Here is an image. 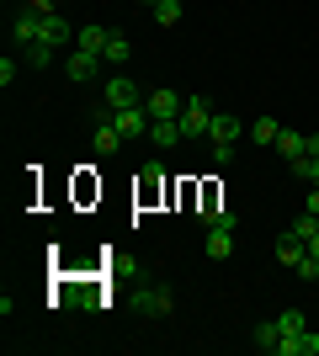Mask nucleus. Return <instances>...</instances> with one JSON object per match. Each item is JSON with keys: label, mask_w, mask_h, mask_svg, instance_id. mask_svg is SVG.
I'll return each instance as SVG.
<instances>
[{"label": "nucleus", "mask_w": 319, "mask_h": 356, "mask_svg": "<svg viewBox=\"0 0 319 356\" xmlns=\"http://www.w3.org/2000/svg\"><path fill=\"white\" fill-rule=\"evenodd\" d=\"M213 112H218V106H213L202 90H197V96H186V106H181V134H186V138H208Z\"/></svg>", "instance_id": "nucleus-1"}, {"label": "nucleus", "mask_w": 319, "mask_h": 356, "mask_svg": "<svg viewBox=\"0 0 319 356\" xmlns=\"http://www.w3.org/2000/svg\"><path fill=\"white\" fill-rule=\"evenodd\" d=\"M138 314H144V319H165L170 309H176V293H170L165 282H149V287H138Z\"/></svg>", "instance_id": "nucleus-2"}, {"label": "nucleus", "mask_w": 319, "mask_h": 356, "mask_svg": "<svg viewBox=\"0 0 319 356\" xmlns=\"http://www.w3.org/2000/svg\"><path fill=\"white\" fill-rule=\"evenodd\" d=\"M181 90H170V86H160V90H149L144 96V112H149V122H165V118H181Z\"/></svg>", "instance_id": "nucleus-3"}, {"label": "nucleus", "mask_w": 319, "mask_h": 356, "mask_svg": "<svg viewBox=\"0 0 319 356\" xmlns=\"http://www.w3.org/2000/svg\"><path fill=\"white\" fill-rule=\"evenodd\" d=\"M101 96H106V112H122V106H144V96H138V80H128V74H112Z\"/></svg>", "instance_id": "nucleus-4"}, {"label": "nucleus", "mask_w": 319, "mask_h": 356, "mask_svg": "<svg viewBox=\"0 0 319 356\" xmlns=\"http://www.w3.org/2000/svg\"><path fill=\"white\" fill-rule=\"evenodd\" d=\"M245 134H250V122H240L234 112H213V128H208L213 144H240Z\"/></svg>", "instance_id": "nucleus-5"}, {"label": "nucleus", "mask_w": 319, "mask_h": 356, "mask_svg": "<svg viewBox=\"0 0 319 356\" xmlns=\"http://www.w3.org/2000/svg\"><path fill=\"white\" fill-rule=\"evenodd\" d=\"M38 43L64 48V43H75V27H69V22H64L59 11H54V16H38Z\"/></svg>", "instance_id": "nucleus-6"}, {"label": "nucleus", "mask_w": 319, "mask_h": 356, "mask_svg": "<svg viewBox=\"0 0 319 356\" xmlns=\"http://www.w3.org/2000/svg\"><path fill=\"white\" fill-rule=\"evenodd\" d=\"M112 128H117L122 138H138V134H149V112H144V106H122V112H112Z\"/></svg>", "instance_id": "nucleus-7"}, {"label": "nucleus", "mask_w": 319, "mask_h": 356, "mask_svg": "<svg viewBox=\"0 0 319 356\" xmlns=\"http://www.w3.org/2000/svg\"><path fill=\"white\" fill-rule=\"evenodd\" d=\"M272 149H277V154H282V160L293 165V160H304V154H309V134H298V128H282Z\"/></svg>", "instance_id": "nucleus-8"}, {"label": "nucleus", "mask_w": 319, "mask_h": 356, "mask_svg": "<svg viewBox=\"0 0 319 356\" xmlns=\"http://www.w3.org/2000/svg\"><path fill=\"white\" fill-rule=\"evenodd\" d=\"M277 356H319V335L314 330H298V335H288L277 346Z\"/></svg>", "instance_id": "nucleus-9"}, {"label": "nucleus", "mask_w": 319, "mask_h": 356, "mask_svg": "<svg viewBox=\"0 0 319 356\" xmlns=\"http://www.w3.org/2000/svg\"><path fill=\"white\" fill-rule=\"evenodd\" d=\"M229 255H234V229L213 223L208 229V261H229Z\"/></svg>", "instance_id": "nucleus-10"}, {"label": "nucleus", "mask_w": 319, "mask_h": 356, "mask_svg": "<svg viewBox=\"0 0 319 356\" xmlns=\"http://www.w3.org/2000/svg\"><path fill=\"white\" fill-rule=\"evenodd\" d=\"M149 138H154V149H176L181 144V118H165V122H149Z\"/></svg>", "instance_id": "nucleus-11"}, {"label": "nucleus", "mask_w": 319, "mask_h": 356, "mask_svg": "<svg viewBox=\"0 0 319 356\" xmlns=\"http://www.w3.org/2000/svg\"><path fill=\"white\" fill-rule=\"evenodd\" d=\"M250 341H256V351L277 356V346H282V330H277V319H261V325L250 330Z\"/></svg>", "instance_id": "nucleus-12"}, {"label": "nucleus", "mask_w": 319, "mask_h": 356, "mask_svg": "<svg viewBox=\"0 0 319 356\" xmlns=\"http://www.w3.org/2000/svg\"><path fill=\"white\" fill-rule=\"evenodd\" d=\"M106 32H112V27H80V32H75V48L101 59V54H106Z\"/></svg>", "instance_id": "nucleus-13"}, {"label": "nucleus", "mask_w": 319, "mask_h": 356, "mask_svg": "<svg viewBox=\"0 0 319 356\" xmlns=\"http://www.w3.org/2000/svg\"><path fill=\"white\" fill-rule=\"evenodd\" d=\"M101 59H106V64H128V59H133V43H128V32H117V27L106 32V54H101Z\"/></svg>", "instance_id": "nucleus-14"}, {"label": "nucleus", "mask_w": 319, "mask_h": 356, "mask_svg": "<svg viewBox=\"0 0 319 356\" xmlns=\"http://www.w3.org/2000/svg\"><path fill=\"white\" fill-rule=\"evenodd\" d=\"M304 255H309V245H304V239H298V234H293V229H288V234H282V239H277V261H282V266H298Z\"/></svg>", "instance_id": "nucleus-15"}, {"label": "nucleus", "mask_w": 319, "mask_h": 356, "mask_svg": "<svg viewBox=\"0 0 319 356\" xmlns=\"http://www.w3.org/2000/svg\"><path fill=\"white\" fill-rule=\"evenodd\" d=\"M11 38H16V43H38V11H27V6H22V11H16V22H11Z\"/></svg>", "instance_id": "nucleus-16"}, {"label": "nucleus", "mask_w": 319, "mask_h": 356, "mask_svg": "<svg viewBox=\"0 0 319 356\" xmlns=\"http://www.w3.org/2000/svg\"><path fill=\"white\" fill-rule=\"evenodd\" d=\"M64 74H69V80H91V74H96V54H80V48H75V54L64 59Z\"/></svg>", "instance_id": "nucleus-17"}, {"label": "nucleus", "mask_w": 319, "mask_h": 356, "mask_svg": "<svg viewBox=\"0 0 319 356\" xmlns=\"http://www.w3.org/2000/svg\"><path fill=\"white\" fill-rule=\"evenodd\" d=\"M117 149H122V134L112 122H101V128H96V154H117Z\"/></svg>", "instance_id": "nucleus-18"}, {"label": "nucleus", "mask_w": 319, "mask_h": 356, "mask_svg": "<svg viewBox=\"0 0 319 356\" xmlns=\"http://www.w3.org/2000/svg\"><path fill=\"white\" fill-rule=\"evenodd\" d=\"M149 11H154V22H160V27H176V22H181V0H154Z\"/></svg>", "instance_id": "nucleus-19"}, {"label": "nucleus", "mask_w": 319, "mask_h": 356, "mask_svg": "<svg viewBox=\"0 0 319 356\" xmlns=\"http://www.w3.org/2000/svg\"><path fill=\"white\" fill-rule=\"evenodd\" d=\"M277 330H282V341H288V335H298V330H309V319L298 309H282L277 314Z\"/></svg>", "instance_id": "nucleus-20"}, {"label": "nucleus", "mask_w": 319, "mask_h": 356, "mask_svg": "<svg viewBox=\"0 0 319 356\" xmlns=\"http://www.w3.org/2000/svg\"><path fill=\"white\" fill-rule=\"evenodd\" d=\"M277 134H282V122H277V118L250 122V138H256V144H277Z\"/></svg>", "instance_id": "nucleus-21"}, {"label": "nucleus", "mask_w": 319, "mask_h": 356, "mask_svg": "<svg viewBox=\"0 0 319 356\" xmlns=\"http://www.w3.org/2000/svg\"><path fill=\"white\" fill-rule=\"evenodd\" d=\"M27 64L32 70H48L54 64V43H27Z\"/></svg>", "instance_id": "nucleus-22"}, {"label": "nucleus", "mask_w": 319, "mask_h": 356, "mask_svg": "<svg viewBox=\"0 0 319 356\" xmlns=\"http://www.w3.org/2000/svg\"><path fill=\"white\" fill-rule=\"evenodd\" d=\"M202 223H208V229H213V223H224V229H240V218H234L229 208H208V213H202Z\"/></svg>", "instance_id": "nucleus-23"}, {"label": "nucleus", "mask_w": 319, "mask_h": 356, "mask_svg": "<svg viewBox=\"0 0 319 356\" xmlns=\"http://www.w3.org/2000/svg\"><path fill=\"white\" fill-rule=\"evenodd\" d=\"M293 271H298L304 282H319V255H304V261H298V266H293Z\"/></svg>", "instance_id": "nucleus-24"}, {"label": "nucleus", "mask_w": 319, "mask_h": 356, "mask_svg": "<svg viewBox=\"0 0 319 356\" xmlns=\"http://www.w3.org/2000/svg\"><path fill=\"white\" fill-rule=\"evenodd\" d=\"M27 11H38V16H54V0H27Z\"/></svg>", "instance_id": "nucleus-25"}, {"label": "nucleus", "mask_w": 319, "mask_h": 356, "mask_svg": "<svg viewBox=\"0 0 319 356\" xmlns=\"http://www.w3.org/2000/svg\"><path fill=\"white\" fill-rule=\"evenodd\" d=\"M309 213H319V186H309Z\"/></svg>", "instance_id": "nucleus-26"}, {"label": "nucleus", "mask_w": 319, "mask_h": 356, "mask_svg": "<svg viewBox=\"0 0 319 356\" xmlns=\"http://www.w3.org/2000/svg\"><path fill=\"white\" fill-rule=\"evenodd\" d=\"M309 154H319V134H309Z\"/></svg>", "instance_id": "nucleus-27"}, {"label": "nucleus", "mask_w": 319, "mask_h": 356, "mask_svg": "<svg viewBox=\"0 0 319 356\" xmlns=\"http://www.w3.org/2000/svg\"><path fill=\"white\" fill-rule=\"evenodd\" d=\"M144 6H154V0H144Z\"/></svg>", "instance_id": "nucleus-28"}]
</instances>
